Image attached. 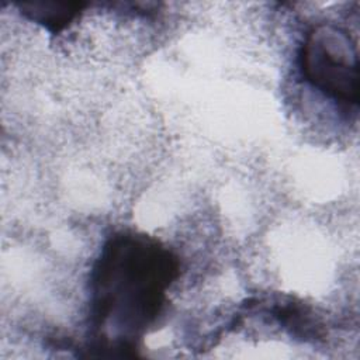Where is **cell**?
I'll return each instance as SVG.
<instances>
[{
	"label": "cell",
	"mask_w": 360,
	"mask_h": 360,
	"mask_svg": "<svg viewBox=\"0 0 360 360\" xmlns=\"http://www.w3.org/2000/svg\"><path fill=\"white\" fill-rule=\"evenodd\" d=\"M180 274L177 256L156 238L117 232L90 274V356L131 357Z\"/></svg>",
	"instance_id": "6da1fadb"
},
{
	"label": "cell",
	"mask_w": 360,
	"mask_h": 360,
	"mask_svg": "<svg viewBox=\"0 0 360 360\" xmlns=\"http://www.w3.org/2000/svg\"><path fill=\"white\" fill-rule=\"evenodd\" d=\"M302 77L325 97L345 107L359 104V56L349 32L333 24H318L298 52Z\"/></svg>",
	"instance_id": "7a4b0ae2"
},
{
	"label": "cell",
	"mask_w": 360,
	"mask_h": 360,
	"mask_svg": "<svg viewBox=\"0 0 360 360\" xmlns=\"http://www.w3.org/2000/svg\"><path fill=\"white\" fill-rule=\"evenodd\" d=\"M82 3H30L21 4L30 20L44 25L48 31L56 34L63 31L75 18L80 15Z\"/></svg>",
	"instance_id": "3957f363"
}]
</instances>
